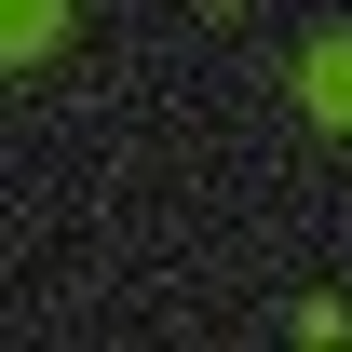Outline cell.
Returning <instances> with one entry per match:
<instances>
[{
	"label": "cell",
	"instance_id": "cell-1",
	"mask_svg": "<svg viewBox=\"0 0 352 352\" xmlns=\"http://www.w3.org/2000/svg\"><path fill=\"white\" fill-rule=\"evenodd\" d=\"M311 109H352V54H311Z\"/></svg>",
	"mask_w": 352,
	"mask_h": 352
}]
</instances>
